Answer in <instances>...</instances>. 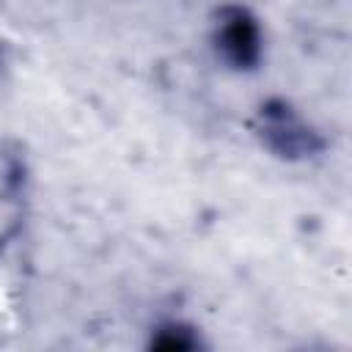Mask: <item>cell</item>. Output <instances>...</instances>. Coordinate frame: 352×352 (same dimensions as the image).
<instances>
[{"label": "cell", "mask_w": 352, "mask_h": 352, "mask_svg": "<svg viewBox=\"0 0 352 352\" xmlns=\"http://www.w3.org/2000/svg\"><path fill=\"white\" fill-rule=\"evenodd\" d=\"M261 143L275 151L278 157L297 160V157H311L322 148V138L297 116V110L280 99H272L261 104L258 121H256Z\"/></svg>", "instance_id": "1"}, {"label": "cell", "mask_w": 352, "mask_h": 352, "mask_svg": "<svg viewBox=\"0 0 352 352\" xmlns=\"http://www.w3.org/2000/svg\"><path fill=\"white\" fill-rule=\"evenodd\" d=\"M195 344H198V338H195L187 327H182V324L160 327V333L151 338V346H157V349H168V352H173V349H192Z\"/></svg>", "instance_id": "3"}, {"label": "cell", "mask_w": 352, "mask_h": 352, "mask_svg": "<svg viewBox=\"0 0 352 352\" xmlns=\"http://www.w3.org/2000/svg\"><path fill=\"white\" fill-rule=\"evenodd\" d=\"M212 41L217 55L234 69H253L261 58V30L242 6H223L214 16Z\"/></svg>", "instance_id": "2"}]
</instances>
